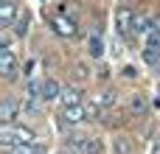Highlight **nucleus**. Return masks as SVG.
<instances>
[{"mask_svg":"<svg viewBox=\"0 0 160 154\" xmlns=\"http://www.w3.org/2000/svg\"><path fill=\"white\" fill-rule=\"evenodd\" d=\"M98 115V104H73V107H62L59 118L65 126H76L82 121H93Z\"/></svg>","mask_w":160,"mask_h":154,"instance_id":"1","label":"nucleus"},{"mask_svg":"<svg viewBox=\"0 0 160 154\" xmlns=\"http://www.w3.org/2000/svg\"><path fill=\"white\" fill-rule=\"evenodd\" d=\"M0 73H3L6 81H14L17 79V59H14V53H11L8 45L0 48Z\"/></svg>","mask_w":160,"mask_h":154,"instance_id":"2","label":"nucleus"},{"mask_svg":"<svg viewBox=\"0 0 160 154\" xmlns=\"http://www.w3.org/2000/svg\"><path fill=\"white\" fill-rule=\"evenodd\" d=\"M135 17H138V11H135L132 6H121V8L115 11V25H118V31H121L124 36H127V34H132Z\"/></svg>","mask_w":160,"mask_h":154,"instance_id":"3","label":"nucleus"},{"mask_svg":"<svg viewBox=\"0 0 160 154\" xmlns=\"http://www.w3.org/2000/svg\"><path fill=\"white\" fill-rule=\"evenodd\" d=\"M51 25H53V31H56L59 36H65V39H73V36H76V22H73V17H68V14H56V17L51 20Z\"/></svg>","mask_w":160,"mask_h":154,"instance_id":"4","label":"nucleus"},{"mask_svg":"<svg viewBox=\"0 0 160 154\" xmlns=\"http://www.w3.org/2000/svg\"><path fill=\"white\" fill-rule=\"evenodd\" d=\"M17 115H20V104H17L11 95H6V98L0 101V121H3V123H14Z\"/></svg>","mask_w":160,"mask_h":154,"instance_id":"5","label":"nucleus"},{"mask_svg":"<svg viewBox=\"0 0 160 154\" xmlns=\"http://www.w3.org/2000/svg\"><path fill=\"white\" fill-rule=\"evenodd\" d=\"M59 95H62L59 81H56V79H42V101L48 104V101H56Z\"/></svg>","mask_w":160,"mask_h":154,"instance_id":"6","label":"nucleus"},{"mask_svg":"<svg viewBox=\"0 0 160 154\" xmlns=\"http://www.w3.org/2000/svg\"><path fill=\"white\" fill-rule=\"evenodd\" d=\"M14 14H17L14 0H0V25H3V28H8V25L14 22Z\"/></svg>","mask_w":160,"mask_h":154,"instance_id":"7","label":"nucleus"},{"mask_svg":"<svg viewBox=\"0 0 160 154\" xmlns=\"http://www.w3.org/2000/svg\"><path fill=\"white\" fill-rule=\"evenodd\" d=\"M87 51H90L93 59H101V56H104V39H101L98 31H93V34L87 36Z\"/></svg>","mask_w":160,"mask_h":154,"instance_id":"8","label":"nucleus"},{"mask_svg":"<svg viewBox=\"0 0 160 154\" xmlns=\"http://www.w3.org/2000/svg\"><path fill=\"white\" fill-rule=\"evenodd\" d=\"M152 25H155V22H152L146 14H141V11H138V17H135V25H132V36H146V34L152 31Z\"/></svg>","mask_w":160,"mask_h":154,"instance_id":"9","label":"nucleus"},{"mask_svg":"<svg viewBox=\"0 0 160 154\" xmlns=\"http://www.w3.org/2000/svg\"><path fill=\"white\" fill-rule=\"evenodd\" d=\"M8 154H45V149H42V143H20V146H14Z\"/></svg>","mask_w":160,"mask_h":154,"instance_id":"10","label":"nucleus"},{"mask_svg":"<svg viewBox=\"0 0 160 154\" xmlns=\"http://www.w3.org/2000/svg\"><path fill=\"white\" fill-rule=\"evenodd\" d=\"M82 154H104V143L98 140V137H87L84 143H82Z\"/></svg>","mask_w":160,"mask_h":154,"instance_id":"11","label":"nucleus"},{"mask_svg":"<svg viewBox=\"0 0 160 154\" xmlns=\"http://www.w3.org/2000/svg\"><path fill=\"white\" fill-rule=\"evenodd\" d=\"M59 101H62V107L82 104V98H79V90H73V87H62V95H59Z\"/></svg>","mask_w":160,"mask_h":154,"instance_id":"12","label":"nucleus"},{"mask_svg":"<svg viewBox=\"0 0 160 154\" xmlns=\"http://www.w3.org/2000/svg\"><path fill=\"white\" fill-rule=\"evenodd\" d=\"M129 112H132V115H143V112H146V98H143L141 93H132V95H129Z\"/></svg>","mask_w":160,"mask_h":154,"instance_id":"13","label":"nucleus"},{"mask_svg":"<svg viewBox=\"0 0 160 154\" xmlns=\"http://www.w3.org/2000/svg\"><path fill=\"white\" fill-rule=\"evenodd\" d=\"M115 101H118L115 90H101V93H98V98H96V104H98V107H115Z\"/></svg>","mask_w":160,"mask_h":154,"instance_id":"14","label":"nucleus"},{"mask_svg":"<svg viewBox=\"0 0 160 154\" xmlns=\"http://www.w3.org/2000/svg\"><path fill=\"white\" fill-rule=\"evenodd\" d=\"M25 25H28V17L22 14V17L17 20V28H14V31H17V36H22V34H25Z\"/></svg>","mask_w":160,"mask_h":154,"instance_id":"15","label":"nucleus"},{"mask_svg":"<svg viewBox=\"0 0 160 154\" xmlns=\"http://www.w3.org/2000/svg\"><path fill=\"white\" fill-rule=\"evenodd\" d=\"M124 76H127V79H135V76H138V70L129 65V67H124Z\"/></svg>","mask_w":160,"mask_h":154,"instance_id":"16","label":"nucleus"},{"mask_svg":"<svg viewBox=\"0 0 160 154\" xmlns=\"http://www.w3.org/2000/svg\"><path fill=\"white\" fill-rule=\"evenodd\" d=\"M152 154H160V137L155 140V146H152Z\"/></svg>","mask_w":160,"mask_h":154,"instance_id":"17","label":"nucleus"},{"mask_svg":"<svg viewBox=\"0 0 160 154\" xmlns=\"http://www.w3.org/2000/svg\"><path fill=\"white\" fill-rule=\"evenodd\" d=\"M65 154H70V152H65Z\"/></svg>","mask_w":160,"mask_h":154,"instance_id":"18","label":"nucleus"}]
</instances>
